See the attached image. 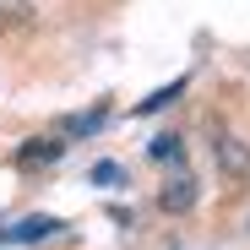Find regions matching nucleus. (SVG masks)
<instances>
[{"label":"nucleus","instance_id":"obj_1","mask_svg":"<svg viewBox=\"0 0 250 250\" xmlns=\"http://www.w3.org/2000/svg\"><path fill=\"white\" fill-rule=\"evenodd\" d=\"M163 212H190V201H196V180L190 174H180V180H169V185H163Z\"/></svg>","mask_w":250,"mask_h":250},{"label":"nucleus","instance_id":"obj_2","mask_svg":"<svg viewBox=\"0 0 250 250\" xmlns=\"http://www.w3.org/2000/svg\"><path fill=\"white\" fill-rule=\"evenodd\" d=\"M65 152V142H55V136H38V142H27L22 152H17V163H22V169H33V163H55Z\"/></svg>","mask_w":250,"mask_h":250},{"label":"nucleus","instance_id":"obj_3","mask_svg":"<svg viewBox=\"0 0 250 250\" xmlns=\"http://www.w3.org/2000/svg\"><path fill=\"white\" fill-rule=\"evenodd\" d=\"M11 234H17V239H38V234H60V223H55V218H27V223L11 229Z\"/></svg>","mask_w":250,"mask_h":250},{"label":"nucleus","instance_id":"obj_4","mask_svg":"<svg viewBox=\"0 0 250 250\" xmlns=\"http://www.w3.org/2000/svg\"><path fill=\"white\" fill-rule=\"evenodd\" d=\"M104 114H109L104 104H98L93 114H71V120H65V131H71V136H76V131H98V125H104Z\"/></svg>","mask_w":250,"mask_h":250},{"label":"nucleus","instance_id":"obj_5","mask_svg":"<svg viewBox=\"0 0 250 250\" xmlns=\"http://www.w3.org/2000/svg\"><path fill=\"white\" fill-rule=\"evenodd\" d=\"M180 93H185V82H174V87H158V93H152V98L142 104V114H152V109H169V104H174Z\"/></svg>","mask_w":250,"mask_h":250},{"label":"nucleus","instance_id":"obj_6","mask_svg":"<svg viewBox=\"0 0 250 250\" xmlns=\"http://www.w3.org/2000/svg\"><path fill=\"white\" fill-rule=\"evenodd\" d=\"M147 152H152L158 163H163V158H180V136H169V131H163V136H152V147H147Z\"/></svg>","mask_w":250,"mask_h":250},{"label":"nucleus","instance_id":"obj_7","mask_svg":"<svg viewBox=\"0 0 250 250\" xmlns=\"http://www.w3.org/2000/svg\"><path fill=\"white\" fill-rule=\"evenodd\" d=\"M93 180H98V185H120V163H98Z\"/></svg>","mask_w":250,"mask_h":250},{"label":"nucleus","instance_id":"obj_8","mask_svg":"<svg viewBox=\"0 0 250 250\" xmlns=\"http://www.w3.org/2000/svg\"><path fill=\"white\" fill-rule=\"evenodd\" d=\"M0 6H6V11H27V6H22V0H0Z\"/></svg>","mask_w":250,"mask_h":250}]
</instances>
